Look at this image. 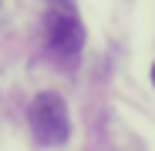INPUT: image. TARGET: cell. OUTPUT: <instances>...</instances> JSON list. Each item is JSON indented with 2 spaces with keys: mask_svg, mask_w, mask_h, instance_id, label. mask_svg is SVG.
<instances>
[{
  "mask_svg": "<svg viewBox=\"0 0 155 151\" xmlns=\"http://www.w3.org/2000/svg\"><path fill=\"white\" fill-rule=\"evenodd\" d=\"M152 84H155V64H152Z\"/></svg>",
  "mask_w": 155,
  "mask_h": 151,
  "instance_id": "cell-3",
  "label": "cell"
},
{
  "mask_svg": "<svg viewBox=\"0 0 155 151\" xmlns=\"http://www.w3.org/2000/svg\"><path fill=\"white\" fill-rule=\"evenodd\" d=\"M47 47L61 57H74L84 47V24L74 10H51L47 14Z\"/></svg>",
  "mask_w": 155,
  "mask_h": 151,
  "instance_id": "cell-2",
  "label": "cell"
},
{
  "mask_svg": "<svg viewBox=\"0 0 155 151\" xmlns=\"http://www.w3.org/2000/svg\"><path fill=\"white\" fill-rule=\"evenodd\" d=\"M31 131L41 144L54 148V144H64L71 138V114H68V104L58 91H41L34 101H31Z\"/></svg>",
  "mask_w": 155,
  "mask_h": 151,
  "instance_id": "cell-1",
  "label": "cell"
}]
</instances>
